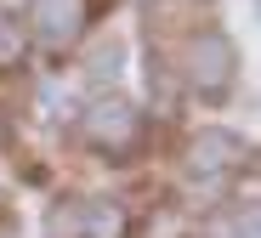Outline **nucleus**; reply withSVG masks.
I'll list each match as a JSON object with an SVG mask.
<instances>
[{"label":"nucleus","instance_id":"nucleus-3","mask_svg":"<svg viewBox=\"0 0 261 238\" xmlns=\"http://www.w3.org/2000/svg\"><path fill=\"white\" fill-rule=\"evenodd\" d=\"M85 23H91V0H29V29L51 51L74 45L85 34Z\"/></svg>","mask_w":261,"mask_h":238},{"label":"nucleus","instance_id":"nucleus-2","mask_svg":"<svg viewBox=\"0 0 261 238\" xmlns=\"http://www.w3.org/2000/svg\"><path fill=\"white\" fill-rule=\"evenodd\" d=\"M233 68H239V51H233V40L222 29H199L188 40V85L193 91H227L233 85Z\"/></svg>","mask_w":261,"mask_h":238},{"label":"nucleus","instance_id":"nucleus-1","mask_svg":"<svg viewBox=\"0 0 261 238\" xmlns=\"http://www.w3.org/2000/svg\"><path fill=\"white\" fill-rule=\"evenodd\" d=\"M80 130H85V142H91L97 153H130L137 136H142V114L130 102H119V97H97L91 108H85Z\"/></svg>","mask_w":261,"mask_h":238},{"label":"nucleus","instance_id":"nucleus-6","mask_svg":"<svg viewBox=\"0 0 261 238\" xmlns=\"http://www.w3.org/2000/svg\"><path fill=\"white\" fill-rule=\"evenodd\" d=\"M17 57H23V29L0 23V63H17Z\"/></svg>","mask_w":261,"mask_h":238},{"label":"nucleus","instance_id":"nucleus-4","mask_svg":"<svg viewBox=\"0 0 261 238\" xmlns=\"http://www.w3.org/2000/svg\"><path fill=\"white\" fill-rule=\"evenodd\" d=\"M244 159H250V148H244L233 130H199V136L188 142L193 176H227V170H239Z\"/></svg>","mask_w":261,"mask_h":238},{"label":"nucleus","instance_id":"nucleus-5","mask_svg":"<svg viewBox=\"0 0 261 238\" xmlns=\"http://www.w3.org/2000/svg\"><path fill=\"white\" fill-rule=\"evenodd\" d=\"M74 238H130V216L114 199H91L74 216Z\"/></svg>","mask_w":261,"mask_h":238}]
</instances>
